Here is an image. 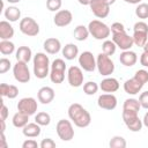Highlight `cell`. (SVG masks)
<instances>
[{
    "mask_svg": "<svg viewBox=\"0 0 148 148\" xmlns=\"http://www.w3.org/2000/svg\"><path fill=\"white\" fill-rule=\"evenodd\" d=\"M141 109V104L139 99L136 98H126L124 104H123V110L124 111H132V112H138Z\"/></svg>",
    "mask_w": 148,
    "mask_h": 148,
    "instance_id": "obj_31",
    "label": "cell"
},
{
    "mask_svg": "<svg viewBox=\"0 0 148 148\" xmlns=\"http://www.w3.org/2000/svg\"><path fill=\"white\" fill-rule=\"evenodd\" d=\"M133 42L134 45L143 47L148 40V24L145 21H138L133 27Z\"/></svg>",
    "mask_w": 148,
    "mask_h": 148,
    "instance_id": "obj_6",
    "label": "cell"
},
{
    "mask_svg": "<svg viewBox=\"0 0 148 148\" xmlns=\"http://www.w3.org/2000/svg\"><path fill=\"white\" fill-rule=\"evenodd\" d=\"M0 123H1V132H5V130H6L5 120H3V119H0Z\"/></svg>",
    "mask_w": 148,
    "mask_h": 148,
    "instance_id": "obj_51",
    "label": "cell"
},
{
    "mask_svg": "<svg viewBox=\"0 0 148 148\" xmlns=\"http://www.w3.org/2000/svg\"><path fill=\"white\" fill-rule=\"evenodd\" d=\"M35 121L40 126H47L51 123V116L47 112H38L35 116Z\"/></svg>",
    "mask_w": 148,
    "mask_h": 148,
    "instance_id": "obj_37",
    "label": "cell"
},
{
    "mask_svg": "<svg viewBox=\"0 0 148 148\" xmlns=\"http://www.w3.org/2000/svg\"><path fill=\"white\" fill-rule=\"evenodd\" d=\"M56 131L62 141H71L74 138V127L71 119H60L56 125Z\"/></svg>",
    "mask_w": 148,
    "mask_h": 148,
    "instance_id": "obj_8",
    "label": "cell"
},
{
    "mask_svg": "<svg viewBox=\"0 0 148 148\" xmlns=\"http://www.w3.org/2000/svg\"><path fill=\"white\" fill-rule=\"evenodd\" d=\"M120 84L119 81L116 77H110V76H105L101 82H99V89L103 92H116L119 89Z\"/></svg>",
    "mask_w": 148,
    "mask_h": 148,
    "instance_id": "obj_18",
    "label": "cell"
},
{
    "mask_svg": "<svg viewBox=\"0 0 148 148\" xmlns=\"http://www.w3.org/2000/svg\"><path fill=\"white\" fill-rule=\"evenodd\" d=\"M80 5H83V6H89L90 5V0H77Z\"/></svg>",
    "mask_w": 148,
    "mask_h": 148,
    "instance_id": "obj_50",
    "label": "cell"
},
{
    "mask_svg": "<svg viewBox=\"0 0 148 148\" xmlns=\"http://www.w3.org/2000/svg\"><path fill=\"white\" fill-rule=\"evenodd\" d=\"M29 114L24 113V112H21V111H17L13 118H12V123L13 125L16 127V128H23L28 123H29Z\"/></svg>",
    "mask_w": 148,
    "mask_h": 148,
    "instance_id": "obj_29",
    "label": "cell"
},
{
    "mask_svg": "<svg viewBox=\"0 0 148 148\" xmlns=\"http://www.w3.org/2000/svg\"><path fill=\"white\" fill-rule=\"evenodd\" d=\"M8 114H9V110H8V108L3 104V102H2V104H1V110H0V119H3V120H6L7 118H8Z\"/></svg>",
    "mask_w": 148,
    "mask_h": 148,
    "instance_id": "obj_45",
    "label": "cell"
},
{
    "mask_svg": "<svg viewBox=\"0 0 148 148\" xmlns=\"http://www.w3.org/2000/svg\"><path fill=\"white\" fill-rule=\"evenodd\" d=\"M13 75L14 79L20 83H28L30 81V71L27 62L16 61L13 66Z\"/></svg>",
    "mask_w": 148,
    "mask_h": 148,
    "instance_id": "obj_10",
    "label": "cell"
},
{
    "mask_svg": "<svg viewBox=\"0 0 148 148\" xmlns=\"http://www.w3.org/2000/svg\"><path fill=\"white\" fill-rule=\"evenodd\" d=\"M54 96H56V94H54V90H53V88H51V87H47V86H45V87H42V88H39V90L37 91V98H38V102H40L42 104H50L53 99H54Z\"/></svg>",
    "mask_w": 148,
    "mask_h": 148,
    "instance_id": "obj_20",
    "label": "cell"
},
{
    "mask_svg": "<svg viewBox=\"0 0 148 148\" xmlns=\"http://www.w3.org/2000/svg\"><path fill=\"white\" fill-rule=\"evenodd\" d=\"M43 47H44V51L49 54H57L61 51L62 46H61V43L58 38L56 37H50V38H46L43 43Z\"/></svg>",
    "mask_w": 148,
    "mask_h": 148,
    "instance_id": "obj_19",
    "label": "cell"
},
{
    "mask_svg": "<svg viewBox=\"0 0 148 148\" xmlns=\"http://www.w3.org/2000/svg\"><path fill=\"white\" fill-rule=\"evenodd\" d=\"M112 40L114 42V44L117 45V47H119L123 51L131 50V47L134 45L133 37L130 36V35H127L126 31L118 32V34H112Z\"/></svg>",
    "mask_w": 148,
    "mask_h": 148,
    "instance_id": "obj_14",
    "label": "cell"
},
{
    "mask_svg": "<svg viewBox=\"0 0 148 148\" xmlns=\"http://www.w3.org/2000/svg\"><path fill=\"white\" fill-rule=\"evenodd\" d=\"M3 16L9 22H16L21 18V10L16 6H8L3 10Z\"/></svg>",
    "mask_w": 148,
    "mask_h": 148,
    "instance_id": "obj_28",
    "label": "cell"
},
{
    "mask_svg": "<svg viewBox=\"0 0 148 148\" xmlns=\"http://www.w3.org/2000/svg\"><path fill=\"white\" fill-rule=\"evenodd\" d=\"M61 54L66 60H74L79 57V47L74 43H68L61 49Z\"/></svg>",
    "mask_w": 148,
    "mask_h": 148,
    "instance_id": "obj_24",
    "label": "cell"
},
{
    "mask_svg": "<svg viewBox=\"0 0 148 148\" xmlns=\"http://www.w3.org/2000/svg\"><path fill=\"white\" fill-rule=\"evenodd\" d=\"M32 64H34V75L37 79L42 80V79H45L47 75H50L51 64H50L49 56H46V53L37 52L34 56Z\"/></svg>",
    "mask_w": 148,
    "mask_h": 148,
    "instance_id": "obj_2",
    "label": "cell"
},
{
    "mask_svg": "<svg viewBox=\"0 0 148 148\" xmlns=\"http://www.w3.org/2000/svg\"><path fill=\"white\" fill-rule=\"evenodd\" d=\"M121 118L126 127L131 132H140L142 130V119L139 118L138 112H132V111H124L121 112Z\"/></svg>",
    "mask_w": 148,
    "mask_h": 148,
    "instance_id": "obj_7",
    "label": "cell"
},
{
    "mask_svg": "<svg viewBox=\"0 0 148 148\" xmlns=\"http://www.w3.org/2000/svg\"><path fill=\"white\" fill-rule=\"evenodd\" d=\"M134 77L136 80H139L145 86L148 82V71H146V69H138L135 72V74H134Z\"/></svg>",
    "mask_w": 148,
    "mask_h": 148,
    "instance_id": "obj_39",
    "label": "cell"
},
{
    "mask_svg": "<svg viewBox=\"0 0 148 148\" xmlns=\"http://www.w3.org/2000/svg\"><path fill=\"white\" fill-rule=\"evenodd\" d=\"M89 35H90V32H89L88 27H86V25H83V24L76 25L75 29H74V31H73V36H74V38H75L77 42H83V40H86V39L89 37Z\"/></svg>",
    "mask_w": 148,
    "mask_h": 148,
    "instance_id": "obj_30",
    "label": "cell"
},
{
    "mask_svg": "<svg viewBox=\"0 0 148 148\" xmlns=\"http://www.w3.org/2000/svg\"><path fill=\"white\" fill-rule=\"evenodd\" d=\"M0 94L2 97H7L9 99H14L18 95V88L14 84L1 83L0 84Z\"/></svg>",
    "mask_w": 148,
    "mask_h": 148,
    "instance_id": "obj_26",
    "label": "cell"
},
{
    "mask_svg": "<svg viewBox=\"0 0 148 148\" xmlns=\"http://www.w3.org/2000/svg\"><path fill=\"white\" fill-rule=\"evenodd\" d=\"M15 58L17 61H23V62H29L32 58V51L29 46H20L16 51H15Z\"/></svg>",
    "mask_w": 148,
    "mask_h": 148,
    "instance_id": "obj_27",
    "label": "cell"
},
{
    "mask_svg": "<svg viewBox=\"0 0 148 148\" xmlns=\"http://www.w3.org/2000/svg\"><path fill=\"white\" fill-rule=\"evenodd\" d=\"M110 29H111V34H118V32L125 31V27H124V24L120 23V22H114V23H112L111 27H110Z\"/></svg>",
    "mask_w": 148,
    "mask_h": 148,
    "instance_id": "obj_43",
    "label": "cell"
},
{
    "mask_svg": "<svg viewBox=\"0 0 148 148\" xmlns=\"http://www.w3.org/2000/svg\"><path fill=\"white\" fill-rule=\"evenodd\" d=\"M119 61L121 65H124L125 67H132L136 64L138 61V56L134 51H131V50H126V51H123L119 56Z\"/></svg>",
    "mask_w": 148,
    "mask_h": 148,
    "instance_id": "obj_22",
    "label": "cell"
},
{
    "mask_svg": "<svg viewBox=\"0 0 148 148\" xmlns=\"http://www.w3.org/2000/svg\"><path fill=\"white\" fill-rule=\"evenodd\" d=\"M140 64L143 66V67H148V53L147 52H142L141 56H140Z\"/></svg>",
    "mask_w": 148,
    "mask_h": 148,
    "instance_id": "obj_46",
    "label": "cell"
},
{
    "mask_svg": "<svg viewBox=\"0 0 148 148\" xmlns=\"http://www.w3.org/2000/svg\"><path fill=\"white\" fill-rule=\"evenodd\" d=\"M123 87H124V90H125L126 94H128V95H136V94H139L141 91L143 84L133 76L132 79L126 80L124 82V86Z\"/></svg>",
    "mask_w": 148,
    "mask_h": 148,
    "instance_id": "obj_21",
    "label": "cell"
},
{
    "mask_svg": "<svg viewBox=\"0 0 148 148\" xmlns=\"http://www.w3.org/2000/svg\"><path fill=\"white\" fill-rule=\"evenodd\" d=\"M67 112H68V118L76 127L84 128V127H88L91 123L90 113L87 111V109H84L79 103H72L68 106Z\"/></svg>",
    "mask_w": 148,
    "mask_h": 148,
    "instance_id": "obj_1",
    "label": "cell"
},
{
    "mask_svg": "<svg viewBox=\"0 0 148 148\" xmlns=\"http://www.w3.org/2000/svg\"><path fill=\"white\" fill-rule=\"evenodd\" d=\"M88 29L90 35L97 40H105L111 34V29L108 24L102 22L101 20H92L88 24Z\"/></svg>",
    "mask_w": 148,
    "mask_h": 148,
    "instance_id": "obj_3",
    "label": "cell"
},
{
    "mask_svg": "<svg viewBox=\"0 0 148 148\" xmlns=\"http://www.w3.org/2000/svg\"><path fill=\"white\" fill-rule=\"evenodd\" d=\"M126 146H127L126 140L120 135H114L109 141V147L110 148H125Z\"/></svg>",
    "mask_w": 148,
    "mask_h": 148,
    "instance_id": "obj_35",
    "label": "cell"
},
{
    "mask_svg": "<svg viewBox=\"0 0 148 148\" xmlns=\"http://www.w3.org/2000/svg\"><path fill=\"white\" fill-rule=\"evenodd\" d=\"M56 142L51 139V138H46V139H43L39 143V147L40 148H56Z\"/></svg>",
    "mask_w": 148,
    "mask_h": 148,
    "instance_id": "obj_41",
    "label": "cell"
},
{
    "mask_svg": "<svg viewBox=\"0 0 148 148\" xmlns=\"http://www.w3.org/2000/svg\"><path fill=\"white\" fill-rule=\"evenodd\" d=\"M104 1H105L108 5H110V6H111V5H113V3L116 2V0H104Z\"/></svg>",
    "mask_w": 148,
    "mask_h": 148,
    "instance_id": "obj_53",
    "label": "cell"
},
{
    "mask_svg": "<svg viewBox=\"0 0 148 148\" xmlns=\"http://www.w3.org/2000/svg\"><path fill=\"white\" fill-rule=\"evenodd\" d=\"M62 6L61 0H46V8L50 12H58Z\"/></svg>",
    "mask_w": 148,
    "mask_h": 148,
    "instance_id": "obj_38",
    "label": "cell"
},
{
    "mask_svg": "<svg viewBox=\"0 0 148 148\" xmlns=\"http://www.w3.org/2000/svg\"><path fill=\"white\" fill-rule=\"evenodd\" d=\"M40 132H42L40 125L37 124L36 121L35 123H28L22 128V133L27 138H37V136L40 135Z\"/></svg>",
    "mask_w": 148,
    "mask_h": 148,
    "instance_id": "obj_25",
    "label": "cell"
},
{
    "mask_svg": "<svg viewBox=\"0 0 148 148\" xmlns=\"http://www.w3.org/2000/svg\"><path fill=\"white\" fill-rule=\"evenodd\" d=\"M67 81L71 87H74V88L81 87L84 81L83 69L79 66H71L67 69Z\"/></svg>",
    "mask_w": 148,
    "mask_h": 148,
    "instance_id": "obj_11",
    "label": "cell"
},
{
    "mask_svg": "<svg viewBox=\"0 0 148 148\" xmlns=\"http://www.w3.org/2000/svg\"><path fill=\"white\" fill-rule=\"evenodd\" d=\"M89 7L97 18H105L110 13V5L104 0H90Z\"/></svg>",
    "mask_w": 148,
    "mask_h": 148,
    "instance_id": "obj_13",
    "label": "cell"
},
{
    "mask_svg": "<svg viewBox=\"0 0 148 148\" xmlns=\"http://www.w3.org/2000/svg\"><path fill=\"white\" fill-rule=\"evenodd\" d=\"M38 108L37 101L34 97H23L17 102V111L24 112L29 116H32L36 113Z\"/></svg>",
    "mask_w": 148,
    "mask_h": 148,
    "instance_id": "obj_15",
    "label": "cell"
},
{
    "mask_svg": "<svg viewBox=\"0 0 148 148\" xmlns=\"http://www.w3.org/2000/svg\"><path fill=\"white\" fill-rule=\"evenodd\" d=\"M117 50V45L114 44V42L112 39H105L102 44V52L108 54V56H113L116 53Z\"/></svg>",
    "mask_w": 148,
    "mask_h": 148,
    "instance_id": "obj_33",
    "label": "cell"
},
{
    "mask_svg": "<svg viewBox=\"0 0 148 148\" xmlns=\"http://www.w3.org/2000/svg\"><path fill=\"white\" fill-rule=\"evenodd\" d=\"M0 148H8V145H7V141H6V136H5V132H1Z\"/></svg>",
    "mask_w": 148,
    "mask_h": 148,
    "instance_id": "obj_47",
    "label": "cell"
},
{
    "mask_svg": "<svg viewBox=\"0 0 148 148\" xmlns=\"http://www.w3.org/2000/svg\"><path fill=\"white\" fill-rule=\"evenodd\" d=\"M72 21H73V14L68 9H60L56 12V15L53 16V23L59 28L69 25Z\"/></svg>",
    "mask_w": 148,
    "mask_h": 148,
    "instance_id": "obj_17",
    "label": "cell"
},
{
    "mask_svg": "<svg viewBox=\"0 0 148 148\" xmlns=\"http://www.w3.org/2000/svg\"><path fill=\"white\" fill-rule=\"evenodd\" d=\"M142 49H143V51H145V52H147V53H148V40H147V43L143 45V47H142Z\"/></svg>",
    "mask_w": 148,
    "mask_h": 148,
    "instance_id": "obj_54",
    "label": "cell"
},
{
    "mask_svg": "<svg viewBox=\"0 0 148 148\" xmlns=\"http://www.w3.org/2000/svg\"><path fill=\"white\" fill-rule=\"evenodd\" d=\"M99 89V86L95 82V81H88L86 83H83V92L88 96H92L95 95Z\"/></svg>",
    "mask_w": 148,
    "mask_h": 148,
    "instance_id": "obj_34",
    "label": "cell"
},
{
    "mask_svg": "<svg viewBox=\"0 0 148 148\" xmlns=\"http://www.w3.org/2000/svg\"><path fill=\"white\" fill-rule=\"evenodd\" d=\"M0 52L3 56H10L15 52V44L10 42V39L0 42Z\"/></svg>",
    "mask_w": 148,
    "mask_h": 148,
    "instance_id": "obj_32",
    "label": "cell"
},
{
    "mask_svg": "<svg viewBox=\"0 0 148 148\" xmlns=\"http://www.w3.org/2000/svg\"><path fill=\"white\" fill-rule=\"evenodd\" d=\"M77 61L80 67L86 72H94L96 68V58L90 51H83L82 53H80L77 57Z\"/></svg>",
    "mask_w": 148,
    "mask_h": 148,
    "instance_id": "obj_12",
    "label": "cell"
},
{
    "mask_svg": "<svg viewBox=\"0 0 148 148\" xmlns=\"http://www.w3.org/2000/svg\"><path fill=\"white\" fill-rule=\"evenodd\" d=\"M96 68L102 76H109L114 72V62L110 56L101 52L96 57Z\"/></svg>",
    "mask_w": 148,
    "mask_h": 148,
    "instance_id": "obj_5",
    "label": "cell"
},
{
    "mask_svg": "<svg viewBox=\"0 0 148 148\" xmlns=\"http://www.w3.org/2000/svg\"><path fill=\"white\" fill-rule=\"evenodd\" d=\"M18 28L23 35L29 36V37H35L39 34V24L37 23L35 18L29 17V16L21 18Z\"/></svg>",
    "mask_w": 148,
    "mask_h": 148,
    "instance_id": "obj_9",
    "label": "cell"
},
{
    "mask_svg": "<svg viewBox=\"0 0 148 148\" xmlns=\"http://www.w3.org/2000/svg\"><path fill=\"white\" fill-rule=\"evenodd\" d=\"M12 67V62L7 58H1L0 59V74L7 73Z\"/></svg>",
    "mask_w": 148,
    "mask_h": 148,
    "instance_id": "obj_40",
    "label": "cell"
},
{
    "mask_svg": "<svg viewBox=\"0 0 148 148\" xmlns=\"http://www.w3.org/2000/svg\"><path fill=\"white\" fill-rule=\"evenodd\" d=\"M135 15H136V17H139L141 20L148 18V3L140 2L135 8Z\"/></svg>",
    "mask_w": 148,
    "mask_h": 148,
    "instance_id": "obj_36",
    "label": "cell"
},
{
    "mask_svg": "<svg viewBox=\"0 0 148 148\" xmlns=\"http://www.w3.org/2000/svg\"><path fill=\"white\" fill-rule=\"evenodd\" d=\"M142 124H143L145 127L148 128V111L145 113V116H143V118H142Z\"/></svg>",
    "mask_w": 148,
    "mask_h": 148,
    "instance_id": "obj_48",
    "label": "cell"
},
{
    "mask_svg": "<svg viewBox=\"0 0 148 148\" xmlns=\"http://www.w3.org/2000/svg\"><path fill=\"white\" fill-rule=\"evenodd\" d=\"M6 1L9 2V3H13V5H14V3H18L21 0H6Z\"/></svg>",
    "mask_w": 148,
    "mask_h": 148,
    "instance_id": "obj_52",
    "label": "cell"
},
{
    "mask_svg": "<svg viewBox=\"0 0 148 148\" xmlns=\"http://www.w3.org/2000/svg\"><path fill=\"white\" fill-rule=\"evenodd\" d=\"M126 3H131V5H139L142 0H124Z\"/></svg>",
    "mask_w": 148,
    "mask_h": 148,
    "instance_id": "obj_49",
    "label": "cell"
},
{
    "mask_svg": "<svg viewBox=\"0 0 148 148\" xmlns=\"http://www.w3.org/2000/svg\"><path fill=\"white\" fill-rule=\"evenodd\" d=\"M39 145L37 143L36 140L34 139H27L23 143H22V148H37Z\"/></svg>",
    "mask_w": 148,
    "mask_h": 148,
    "instance_id": "obj_44",
    "label": "cell"
},
{
    "mask_svg": "<svg viewBox=\"0 0 148 148\" xmlns=\"http://www.w3.org/2000/svg\"><path fill=\"white\" fill-rule=\"evenodd\" d=\"M14 34H15L14 28L9 21L3 20L0 22V39L1 40H7V39L13 38Z\"/></svg>",
    "mask_w": 148,
    "mask_h": 148,
    "instance_id": "obj_23",
    "label": "cell"
},
{
    "mask_svg": "<svg viewBox=\"0 0 148 148\" xmlns=\"http://www.w3.org/2000/svg\"><path fill=\"white\" fill-rule=\"evenodd\" d=\"M139 102H140V104H141V108L148 110V90L140 94V96H139Z\"/></svg>",
    "mask_w": 148,
    "mask_h": 148,
    "instance_id": "obj_42",
    "label": "cell"
},
{
    "mask_svg": "<svg viewBox=\"0 0 148 148\" xmlns=\"http://www.w3.org/2000/svg\"><path fill=\"white\" fill-rule=\"evenodd\" d=\"M67 66L64 59L57 58L51 62V68H50V80L56 83L60 84L65 80V73H66Z\"/></svg>",
    "mask_w": 148,
    "mask_h": 148,
    "instance_id": "obj_4",
    "label": "cell"
},
{
    "mask_svg": "<svg viewBox=\"0 0 148 148\" xmlns=\"http://www.w3.org/2000/svg\"><path fill=\"white\" fill-rule=\"evenodd\" d=\"M117 104H118L117 97L111 92L102 94L97 98V105L103 110H108V111L114 110L117 108Z\"/></svg>",
    "mask_w": 148,
    "mask_h": 148,
    "instance_id": "obj_16",
    "label": "cell"
}]
</instances>
